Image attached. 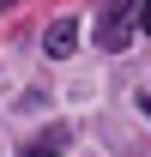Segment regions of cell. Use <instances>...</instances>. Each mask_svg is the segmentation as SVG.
<instances>
[{
    "instance_id": "cell-3",
    "label": "cell",
    "mask_w": 151,
    "mask_h": 157,
    "mask_svg": "<svg viewBox=\"0 0 151 157\" xmlns=\"http://www.w3.org/2000/svg\"><path fill=\"white\" fill-rule=\"evenodd\" d=\"M60 139H67V133H60V127H55V133H48V139H30V151H24V157H55V145H60Z\"/></svg>"
},
{
    "instance_id": "cell-2",
    "label": "cell",
    "mask_w": 151,
    "mask_h": 157,
    "mask_svg": "<svg viewBox=\"0 0 151 157\" xmlns=\"http://www.w3.org/2000/svg\"><path fill=\"white\" fill-rule=\"evenodd\" d=\"M73 48H79V24L73 18H55V24H48V36H42V55H73Z\"/></svg>"
},
{
    "instance_id": "cell-6",
    "label": "cell",
    "mask_w": 151,
    "mask_h": 157,
    "mask_svg": "<svg viewBox=\"0 0 151 157\" xmlns=\"http://www.w3.org/2000/svg\"><path fill=\"white\" fill-rule=\"evenodd\" d=\"M0 6H12V0H0Z\"/></svg>"
},
{
    "instance_id": "cell-4",
    "label": "cell",
    "mask_w": 151,
    "mask_h": 157,
    "mask_svg": "<svg viewBox=\"0 0 151 157\" xmlns=\"http://www.w3.org/2000/svg\"><path fill=\"white\" fill-rule=\"evenodd\" d=\"M133 30H145V36H151V0H133Z\"/></svg>"
},
{
    "instance_id": "cell-1",
    "label": "cell",
    "mask_w": 151,
    "mask_h": 157,
    "mask_svg": "<svg viewBox=\"0 0 151 157\" xmlns=\"http://www.w3.org/2000/svg\"><path fill=\"white\" fill-rule=\"evenodd\" d=\"M127 42H133V0H109L97 12V48L103 55H121Z\"/></svg>"
},
{
    "instance_id": "cell-5",
    "label": "cell",
    "mask_w": 151,
    "mask_h": 157,
    "mask_svg": "<svg viewBox=\"0 0 151 157\" xmlns=\"http://www.w3.org/2000/svg\"><path fill=\"white\" fill-rule=\"evenodd\" d=\"M139 109H145V115H151V91H145V97H139Z\"/></svg>"
}]
</instances>
